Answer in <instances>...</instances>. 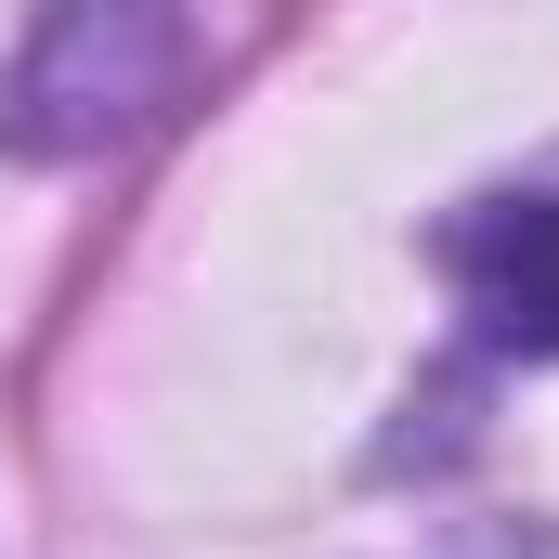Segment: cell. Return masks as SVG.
Returning a JSON list of instances; mask_svg holds the SVG:
<instances>
[{"label":"cell","instance_id":"obj_1","mask_svg":"<svg viewBox=\"0 0 559 559\" xmlns=\"http://www.w3.org/2000/svg\"><path fill=\"white\" fill-rule=\"evenodd\" d=\"M455 286L495 352H559V195H495L455 222Z\"/></svg>","mask_w":559,"mask_h":559}]
</instances>
